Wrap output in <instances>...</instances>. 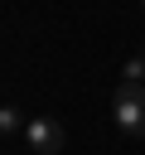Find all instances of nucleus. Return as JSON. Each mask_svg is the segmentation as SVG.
<instances>
[{
	"mask_svg": "<svg viewBox=\"0 0 145 155\" xmlns=\"http://www.w3.org/2000/svg\"><path fill=\"white\" fill-rule=\"evenodd\" d=\"M111 121L121 136L145 140V82H116L111 92Z\"/></svg>",
	"mask_w": 145,
	"mask_h": 155,
	"instance_id": "1",
	"label": "nucleus"
},
{
	"mask_svg": "<svg viewBox=\"0 0 145 155\" xmlns=\"http://www.w3.org/2000/svg\"><path fill=\"white\" fill-rule=\"evenodd\" d=\"M63 126L53 121V116H29V126H24V145L34 150V155H58L63 150Z\"/></svg>",
	"mask_w": 145,
	"mask_h": 155,
	"instance_id": "2",
	"label": "nucleus"
},
{
	"mask_svg": "<svg viewBox=\"0 0 145 155\" xmlns=\"http://www.w3.org/2000/svg\"><path fill=\"white\" fill-rule=\"evenodd\" d=\"M24 126H29L24 111H19L14 102H5V107H0V131H5V136H24Z\"/></svg>",
	"mask_w": 145,
	"mask_h": 155,
	"instance_id": "3",
	"label": "nucleus"
},
{
	"mask_svg": "<svg viewBox=\"0 0 145 155\" xmlns=\"http://www.w3.org/2000/svg\"><path fill=\"white\" fill-rule=\"evenodd\" d=\"M121 82H145V53H130V58H126Z\"/></svg>",
	"mask_w": 145,
	"mask_h": 155,
	"instance_id": "4",
	"label": "nucleus"
}]
</instances>
